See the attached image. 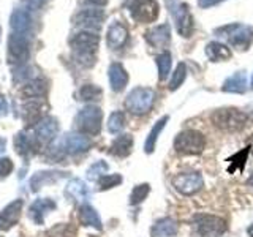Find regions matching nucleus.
Wrapping results in <instances>:
<instances>
[{"mask_svg": "<svg viewBox=\"0 0 253 237\" xmlns=\"http://www.w3.org/2000/svg\"><path fill=\"white\" fill-rule=\"evenodd\" d=\"M221 90L228 92V93H244L247 90V78L239 71V73H234L233 76H229L226 81L221 85Z\"/></svg>", "mask_w": 253, "mask_h": 237, "instance_id": "a878e982", "label": "nucleus"}, {"mask_svg": "<svg viewBox=\"0 0 253 237\" xmlns=\"http://www.w3.org/2000/svg\"><path fill=\"white\" fill-rule=\"evenodd\" d=\"M249 184H250V185L253 187V174H252V176L249 177Z\"/></svg>", "mask_w": 253, "mask_h": 237, "instance_id": "de8ad7c7", "label": "nucleus"}, {"mask_svg": "<svg viewBox=\"0 0 253 237\" xmlns=\"http://www.w3.org/2000/svg\"><path fill=\"white\" fill-rule=\"evenodd\" d=\"M247 233H249V237H253V223L249 226V229H247Z\"/></svg>", "mask_w": 253, "mask_h": 237, "instance_id": "49530a36", "label": "nucleus"}, {"mask_svg": "<svg viewBox=\"0 0 253 237\" xmlns=\"http://www.w3.org/2000/svg\"><path fill=\"white\" fill-rule=\"evenodd\" d=\"M106 171H108V164L105 161H97L87 171V177H89V180H98L105 176Z\"/></svg>", "mask_w": 253, "mask_h": 237, "instance_id": "e433bc0d", "label": "nucleus"}, {"mask_svg": "<svg viewBox=\"0 0 253 237\" xmlns=\"http://www.w3.org/2000/svg\"><path fill=\"white\" fill-rule=\"evenodd\" d=\"M54 209H55V202L52 199H49V198H42V199H37L30 205L29 217L35 225H43L46 213Z\"/></svg>", "mask_w": 253, "mask_h": 237, "instance_id": "f3484780", "label": "nucleus"}, {"mask_svg": "<svg viewBox=\"0 0 253 237\" xmlns=\"http://www.w3.org/2000/svg\"><path fill=\"white\" fill-rule=\"evenodd\" d=\"M206 55H208L211 62H225L231 59L233 54L229 51V47L225 46L223 43L212 41L206 46Z\"/></svg>", "mask_w": 253, "mask_h": 237, "instance_id": "393cba45", "label": "nucleus"}, {"mask_svg": "<svg viewBox=\"0 0 253 237\" xmlns=\"http://www.w3.org/2000/svg\"><path fill=\"white\" fill-rule=\"evenodd\" d=\"M103 19H105V13L101 10H84L78 13L73 21L76 26H83L87 29H98Z\"/></svg>", "mask_w": 253, "mask_h": 237, "instance_id": "6ab92c4d", "label": "nucleus"}, {"mask_svg": "<svg viewBox=\"0 0 253 237\" xmlns=\"http://www.w3.org/2000/svg\"><path fill=\"white\" fill-rule=\"evenodd\" d=\"M109 84L111 89L114 92H122L125 89V85L128 84V75H126L125 68L121 65V63H113L109 67Z\"/></svg>", "mask_w": 253, "mask_h": 237, "instance_id": "412c9836", "label": "nucleus"}, {"mask_svg": "<svg viewBox=\"0 0 253 237\" xmlns=\"http://www.w3.org/2000/svg\"><path fill=\"white\" fill-rule=\"evenodd\" d=\"M179 231V225L172 218L158 220L152 228V237H172Z\"/></svg>", "mask_w": 253, "mask_h": 237, "instance_id": "b1692460", "label": "nucleus"}, {"mask_svg": "<svg viewBox=\"0 0 253 237\" xmlns=\"http://www.w3.org/2000/svg\"><path fill=\"white\" fill-rule=\"evenodd\" d=\"M171 14H174V21H176V29L179 32V35L184 38L192 37L195 26H193L192 13L188 10V5L174 2V5L171 6Z\"/></svg>", "mask_w": 253, "mask_h": 237, "instance_id": "1a4fd4ad", "label": "nucleus"}, {"mask_svg": "<svg viewBox=\"0 0 253 237\" xmlns=\"http://www.w3.org/2000/svg\"><path fill=\"white\" fill-rule=\"evenodd\" d=\"M220 2H223V0H198V3H200L201 8H208V6H213Z\"/></svg>", "mask_w": 253, "mask_h": 237, "instance_id": "a19ab883", "label": "nucleus"}, {"mask_svg": "<svg viewBox=\"0 0 253 237\" xmlns=\"http://www.w3.org/2000/svg\"><path fill=\"white\" fill-rule=\"evenodd\" d=\"M78 218H79V223L83 226H92L95 229H98V231L101 229V220L98 217V213L89 204H83L81 207H79Z\"/></svg>", "mask_w": 253, "mask_h": 237, "instance_id": "5701e85b", "label": "nucleus"}, {"mask_svg": "<svg viewBox=\"0 0 253 237\" xmlns=\"http://www.w3.org/2000/svg\"><path fill=\"white\" fill-rule=\"evenodd\" d=\"M185 78H187L185 63H179V65L176 67V70H174V73H172V79L169 82V90H177L182 85V82L185 81Z\"/></svg>", "mask_w": 253, "mask_h": 237, "instance_id": "473e14b6", "label": "nucleus"}, {"mask_svg": "<svg viewBox=\"0 0 253 237\" xmlns=\"http://www.w3.org/2000/svg\"><path fill=\"white\" fill-rule=\"evenodd\" d=\"M5 144H6V141L3 138H0V154L3 152V149H5Z\"/></svg>", "mask_w": 253, "mask_h": 237, "instance_id": "c03bdc74", "label": "nucleus"}, {"mask_svg": "<svg viewBox=\"0 0 253 237\" xmlns=\"http://www.w3.org/2000/svg\"><path fill=\"white\" fill-rule=\"evenodd\" d=\"M231 30L228 34L229 43L233 46L239 47V49L245 51L249 49V46L252 44V38H253V30L252 27L247 26H231Z\"/></svg>", "mask_w": 253, "mask_h": 237, "instance_id": "2eb2a0df", "label": "nucleus"}, {"mask_svg": "<svg viewBox=\"0 0 253 237\" xmlns=\"http://www.w3.org/2000/svg\"><path fill=\"white\" fill-rule=\"evenodd\" d=\"M146 40L150 46L154 47H165L168 46L171 41V30L168 24H162V26H157L152 30H149L146 34Z\"/></svg>", "mask_w": 253, "mask_h": 237, "instance_id": "a211bd4d", "label": "nucleus"}, {"mask_svg": "<svg viewBox=\"0 0 253 237\" xmlns=\"http://www.w3.org/2000/svg\"><path fill=\"white\" fill-rule=\"evenodd\" d=\"M125 126V116L124 113H121V111H116V113L111 114L109 117V120H108V130L109 133H119V131H122V128Z\"/></svg>", "mask_w": 253, "mask_h": 237, "instance_id": "72a5a7b5", "label": "nucleus"}, {"mask_svg": "<svg viewBox=\"0 0 253 237\" xmlns=\"http://www.w3.org/2000/svg\"><path fill=\"white\" fill-rule=\"evenodd\" d=\"M10 60L22 65L29 59V38L24 34H13L8 41Z\"/></svg>", "mask_w": 253, "mask_h": 237, "instance_id": "9d476101", "label": "nucleus"}, {"mask_svg": "<svg viewBox=\"0 0 253 237\" xmlns=\"http://www.w3.org/2000/svg\"><path fill=\"white\" fill-rule=\"evenodd\" d=\"M13 168L14 166L10 158H2V160H0V179H5L10 176Z\"/></svg>", "mask_w": 253, "mask_h": 237, "instance_id": "58836bf2", "label": "nucleus"}, {"mask_svg": "<svg viewBox=\"0 0 253 237\" xmlns=\"http://www.w3.org/2000/svg\"><path fill=\"white\" fill-rule=\"evenodd\" d=\"M128 40V30L121 22H113L108 29L106 43L111 49H121Z\"/></svg>", "mask_w": 253, "mask_h": 237, "instance_id": "dca6fc26", "label": "nucleus"}, {"mask_svg": "<svg viewBox=\"0 0 253 237\" xmlns=\"http://www.w3.org/2000/svg\"><path fill=\"white\" fill-rule=\"evenodd\" d=\"M101 120H103V113L97 106H85L76 116V123L79 131L85 134H92V136L100 133Z\"/></svg>", "mask_w": 253, "mask_h": 237, "instance_id": "423d86ee", "label": "nucleus"}, {"mask_svg": "<svg viewBox=\"0 0 253 237\" xmlns=\"http://www.w3.org/2000/svg\"><path fill=\"white\" fill-rule=\"evenodd\" d=\"M62 177H65V172H60V171H43V172H37L35 176L30 179L32 192H38L40 188H43L47 184H54V182L60 180Z\"/></svg>", "mask_w": 253, "mask_h": 237, "instance_id": "4be33fe9", "label": "nucleus"}, {"mask_svg": "<svg viewBox=\"0 0 253 237\" xmlns=\"http://www.w3.org/2000/svg\"><path fill=\"white\" fill-rule=\"evenodd\" d=\"M206 147V138L196 130L180 131L174 139V149L180 155H200Z\"/></svg>", "mask_w": 253, "mask_h": 237, "instance_id": "20e7f679", "label": "nucleus"}, {"mask_svg": "<svg viewBox=\"0 0 253 237\" xmlns=\"http://www.w3.org/2000/svg\"><path fill=\"white\" fill-rule=\"evenodd\" d=\"M119 184H122V177L119 174H105L100 180H98V185L100 190H109V188H114Z\"/></svg>", "mask_w": 253, "mask_h": 237, "instance_id": "4c0bfd02", "label": "nucleus"}, {"mask_svg": "<svg viewBox=\"0 0 253 237\" xmlns=\"http://www.w3.org/2000/svg\"><path fill=\"white\" fill-rule=\"evenodd\" d=\"M157 67H158V78H160V81H165L171 70V54L168 51H165L157 57Z\"/></svg>", "mask_w": 253, "mask_h": 237, "instance_id": "2f4dec72", "label": "nucleus"}, {"mask_svg": "<svg viewBox=\"0 0 253 237\" xmlns=\"http://www.w3.org/2000/svg\"><path fill=\"white\" fill-rule=\"evenodd\" d=\"M14 147H16V152H18L21 157L29 158L34 154H37L40 144L35 136H30L29 133L21 131L16 134V138H14Z\"/></svg>", "mask_w": 253, "mask_h": 237, "instance_id": "4468645a", "label": "nucleus"}, {"mask_svg": "<svg viewBox=\"0 0 253 237\" xmlns=\"http://www.w3.org/2000/svg\"><path fill=\"white\" fill-rule=\"evenodd\" d=\"M46 82L42 79H35V81L29 82L26 87L22 89V93L27 95L29 98H42V95L46 93Z\"/></svg>", "mask_w": 253, "mask_h": 237, "instance_id": "7c9ffc66", "label": "nucleus"}, {"mask_svg": "<svg viewBox=\"0 0 253 237\" xmlns=\"http://www.w3.org/2000/svg\"><path fill=\"white\" fill-rule=\"evenodd\" d=\"M211 122L221 131L236 133L247 125V114L236 108H220L211 114Z\"/></svg>", "mask_w": 253, "mask_h": 237, "instance_id": "f257e3e1", "label": "nucleus"}, {"mask_svg": "<svg viewBox=\"0 0 253 237\" xmlns=\"http://www.w3.org/2000/svg\"><path fill=\"white\" fill-rule=\"evenodd\" d=\"M43 106H44V103L42 98H30L26 105H24L22 114H24V120L27 122V125H35L42 120Z\"/></svg>", "mask_w": 253, "mask_h": 237, "instance_id": "aec40b11", "label": "nucleus"}, {"mask_svg": "<svg viewBox=\"0 0 253 237\" xmlns=\"http://www.w3.org/2000/svg\"><path fill=\"white\" fill-rule=\"evenodd\" d=\"M59 146L65 154L75 155V154H83L85 150H89L92 142L89 138L84 136L81 133H68L62 138Z\"/></svg>", "mask_w": 253, "mask_h": 237, "instance_id": "9b49d317", "label": "nucleus"}, {"mask_svg": "<svg viewBox=\"0 0 253 237\" xmlns=\"http://www.w3.org/2000/svg\"><path fill=\"white\" fill-rule=\"evenodd\" d=\"M49 0H26V3L30 6V8H42L44 3H47Z\"/></svg>", "mask_w": 253, "mask_h": 237, "instance_id": "ea45409f", "label": "nucleus"}, {"mask_svg": "<svg viewBox=\"0 0 253 237\" xmlns=\"http://www.w3.org/2000/svg\"><path fill=\"white\" fill-rule=\"evenodd\" d=\"M10 24H11V29L16 32V34H24V32H26L30 26V16L27 11H24V10H16L11 14Z\"/></svg>", "mask_w": 253, "mask_h": 237, "instance_id": "c756f323", "label": "nucleus"}, {"mask_svg": "<svg viewBox=\"0 0 253 237\" xmlns=\"http://www.w3.org/2000/svg\"><path fill=\"white\" fill-rule=\"evenodd\" d=\"M155 103V92L149 87H136L125 100V108L134 116H144Z\"/></svg>", "mask_w": 253, "mask_h": 237, "instance_id": "f03ea898", "label": "nucleus"}, {"mask_svg": "<svg viewBox=\"0 0 253 237\" xmlns=\"http://www.w3.org/2000/svg\"><path fill=\"white\" fill-rule=\"evenodd\" d=\"M65 193L76 201H85L90 196L89 188H87V185L81 179H71L65 188Z\"/></svg>", "mask_w": 253, "mask_h": 237, "instance_id": "cd10ccee", "label": "nucleus"}, {"mask_svg": "<svg viewBox=\"0 0 253 237\" xmlns=\"http://www.w3.org/2000/svg\"><path fill=\"white\" fill-rule=\"evenodd\" d=\"M252 89H253V79H252Z\"/></svg>", "mask_w": 253, "mask_h": 237, "instance_id": "09e8293b", "label": "nucleus"}, {"mask_svg": "<svg viewBox=\"0 0 253 237\" xmlns=\"http://www.w3.org/2000/svg\"><path fill=\"white\" fill-rule=\"evenodd\" d=\"M192 223L196 229V233L203 237H220L226 233V221L217 217L209 215V213H196L192 218Z\"/></svg>", "mask_w": 253, "mask_h": 237, "instance_id": "39448f33", "label": "nucleus"}, {"mask_svg": "<svg viewBox=\"0 0 253 237\" xmlns=\"http://www.w3.org/2000/svg\"><path fill=\"white\" fill-rule=\"evenodd\" d=\"M168 120H169V117L168 116H163L160 120H158L152 126V130H150V133L147 134V139H146V144H144V152L146 154H152L154 150H155L157 139H158V136H160V133L163 131L165 125H166V122H168Z\"/></svg>", "mask_w": 253, "mask_h": 237, "instance_id": "c85d7f7f", "label": "nucleus"}, {"mask_svg": "<svg viewBox=\"0 0 253 237\" xmlns=\"http://www.w3.org/2000/svg\"><path fill=\"white\" fill-rule=\"evenodd\" d=\"M79 97L84 101H92V100H100L101 97V89L93 84H85L83 89L79 90Z\"/></svg>", "mask_w": 253, "mask_h": 237, "instance_id": "c9c22d12", "label": "nucleus"}, {"mask_svg": "<svg viewBox=\"0 0 253 237\" xmlns=\"http://www.w3.org/2000/svg\"><path fill=\"white\" fill-rule=\"evenodd\" d=\"M100 38L98 35L90 34V32H81V34L75 35L71 38V47L78 54V59L81 60L84 65H92L93 63V52L97 51Z\"/></svg>", "mask_w": 253, "mask_h": 237, "instance_id": "7ed1b4c3", "label": "nucleus"}, {"mask_svg": "<svg viewBox=\"0 0 253 237\" xmlns=\"http://www.w3.org/2000/svg\"><path fill=\"white\" fill-rule=\"evenodd\" d=\"M6 111H8L6 98L3 97V95H0V116H6Z\"/></svg>", "mask_w": 253, "mask_h": 237, "instance_id": "79ce46f5", "label": "nucleus"}, {"mask_svg": "<svg viewBox=\"0 0 253 237\" xmlns=\"http://www.w3.org/2000/svg\"><path fill=\"white\" fill-rule=\"evenodd\" d=\"M203 185H204V180L200 172L177 174V176L172 179V187L184 196H192L198 193L203 188Z\"/></svg>", "mask_w": 253, "mask_h": 237, "instance_id": "0eeeda50", "label": "nucleus"}, {"mask_svg": "<svg viewBox=\"0 0 253 237\" xmlns=\"http://www.w3.org/2000/svg\"><path fill=\"white\" fill-rule=\"evenodd\" d=\"M150 193V185L149 184H141V185H136L133 188L131 192V196H130V204L136 205L139 202H142L147 198V195Z\"/></svg>", "mask_w": 253, "mask_h": 237, "instance_id": "f704fd0d", "label": "nucleus"}, {"mask_svg": "<svg viewBox=\"0 0 253 237\" xmlns=\"http://www.w3.org/2000/svg\"><path fill=\"white\" fill-rule=\"evenodd\" d=\"M131 147H133L131 134H122V136H119L113 142V146H111L109 152L113 154V155H116V157H119V158H125V157L130 155Z\"/></svg>", "mask_w": 253, "mask_h": 237, "instance_id": "bb28decb", "label": "nucleus"}, {"mask_svg": "<svg viewBox=\"0 0 253 237\" xmlns=\"http://www.w3.org/2000/svg\"><path fill=\"white\" fill-rule=\"evenodd\" d=\"M131 18L138 22H154L158 18L160 6L157 0H133L130 5Z\"/></svg>", "mask_w": 253, "mask_h": 237, "instance_id": "6e6552de", "label": "nucleus"}, {"mask_svg": "<svg viewBox=\"0 0 253 237\" xmlns=\"http://www.w3.org/2000/svg\"><path fill=\"white\" fill-rule=\"evenodd\" d=\"M21 210H22L21 199H16L8 204L6 207L0 212V229H2V231L11 229L16 223H18V220L21 217Z\"/></svg>", "mask_w": 253, "mask_h": 237, "instance_id": "ddd939ff", "label": "nucleus"}, {"mask_svg": "<svg viewBox=\"0 0 253 237\" xmlns=\"http://www.w3.org/2000/svg\"><path fill=\"white\" fill-rule=\"evenodd\" d=\"M87 3H92V5H98V6H103L108 3V0H85Z\"/></svg>", "mask_w": 253, "mask_h": 237, "instance_id": "37998d69", "label": "nucleus"}, {"mask_svg": "<svg viewBox=\"0 0 253 237\" xmlns=\"http://www.w3.org/2000/svg\"><path fill=\"white\" fill-rule=\"evenodd\" d=\"M249 149H250V152L253 154V134L249 138Z\"/></svg>", "mask_w": 253, "mask_h": 237, "instance_id": "a18cd8bd", "label": "nucleus"}, {"mask_svg": "<svg viewBox=\"0 0 253 237\" xmlns=\"http://www.w3.org/2000/svg\"><path fill=\"white\" fill-rule=\"evenodd\" d=\"M59 131V123L55 120L54 117H44L42 118L37 126H35V138L38 141V144H47V142H51L55 134Z\"/></svg>", "mask_w": 253, "mask_h": 237, "instance_id": "f8f14e48", "label": "nucleus"}]
</instances>
